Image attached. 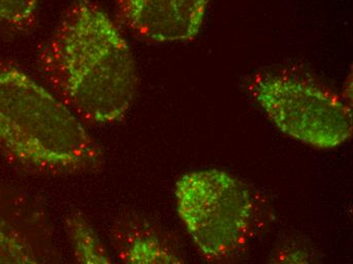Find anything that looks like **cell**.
<instances>
[{"label": "cell", "mask_w": 353, "mask_h": 264, "mask_svg": "<svg viewBox=\"0 0 353 264\" xmlns=\"http://www.w3.org/2000/svg\"><path fill=\"white\" fill-rule=\"evenodd\" d=\"M54 94L81 121L110 125L134 102L139 76L121 31L99 4L75 0L39 53Z\"/></svg>", "instance_id": "1"}, {"label": "cell", "mask_w": 353, "mask_h": 264, "mask_svg": "<svg viewBox=\"0 0 353 264\" xmlns=\"http://www.w3.org/2000/svg\"><path fill=\"white\" fill-rule=\"evenodd\" d=\"M0 151L49 176L96 173L104 166L101 145L85 123L35 79L0 63Z\"/></svg>", "instance_id": "2"}, {"label": "cell", "mask_w": 353, "mask_h": 264, "mask_svg": "<svg viewBox=\"0 0 353 264\" xmlns=\"http://www.w3.org/2000/svg\"><path fill=\"white\" fill-rule=\"evenodd\" d=\"M175 197L179 216L206 261L227 263L247 250L259 227V207L236 176L190 172L176 181Z\"/></svg>", "instance_id": "3"}, {"label": "cell", "mask_w": 353, "mask_h": 264, "mask_svg": "<svg viewBox=\"0 0 353 264\" xmlns=\"http://www.w3.org/2000/svg\"><path fill=\"white\" fill-rule=\"evenodd\" d=\"M247 88L276 128L301 143L334 149L352 137V106L312 77L265 70L254 74Z\"/></svg>", "instance_id": "4"}, {"label": "cell", "mask_w": 353, "mask_h": 264, "mask_svg": "<svg viewBox=\"0 0 353 264\" xmlns=\"http://www.w3.org/2000/svg\"><path fill=\"white\" fill-rule=\"evenodd\" d=\"M118 19L131 32L156 43L184 42L201 29L210 0H114Z\"/></svg>", "instance_id": "5"}, {"label": "cell", "mask_w": 353, "mask_h": 264, "mask_svg": "<svg viewBox=\"0 0 353 264\" xmlns=\"http://www.w3.org/2000/svg\"><path fill=\"white\" fill-rule=\"evenodd\" d=\"M112 242L118 259L126 264L184 263L167 235L146 221L125 218L112 229Z\"/></svg>", "instance_id": "6"}, {"label": "cell", "mask_w": 353, "mask_h": 264, "mask_svg": "<svg viewBox=\"0 0 353 264\" xmlns=\"http://www.w3.org/2000/svg\"><path fill=\"white\" fill-rule=\"evenodd\" d=\"M65 231L77 263H112V258L106 246L101 241L94 227L81 212H72L66 216Z\"/></svg>", "instance_id": "7"}, {"label": "cell", "mask_w": 353, "mask_h": 264, "mask_svg": "<svg viewBox=\"0 0 353 264\" xmlns=\"http://www.w3.org/2000/svg\"><path fill=\"white\" fill-rule=\"evenodd\" d=\"M36 247L18 231L0 224V263H42Z\"/></svg>", "instance_id": "8"}, {"label": "cell", "mask_w": 353, "mask_h": 264, "mask_svg": "<svg viewBox=\"0 0 353 264\" xmlns=\"http://www.w3.org/2000/svg\"><path fill=\"white\" fill-rule=\"evenodd\" d=\"M42 0H0V26L26 30L35 21Z\"/></svg>", "instance_id": "9"}]
</instances>
